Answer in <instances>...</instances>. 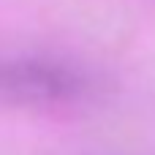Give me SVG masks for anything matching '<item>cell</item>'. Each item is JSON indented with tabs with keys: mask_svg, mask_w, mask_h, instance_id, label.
I'll list each match as a JSON object with an SVG mask.
<instances>
[{
	"mask_svg": "<svg viewBox=\"0 0 155 155\" xmlns=\"http://www.w3.org/2000/svg\"><path fill=\"white\" fill-rule=\"evenodd\" d=\"M90 93V76L49 57H0V101L19 106L71 104Z\"/></svg>",
	"mask_w": 155,
	"mask_h": 155,
	"instance_id": "6da1fadb",
	"label": "cell"
}]
</instances>
